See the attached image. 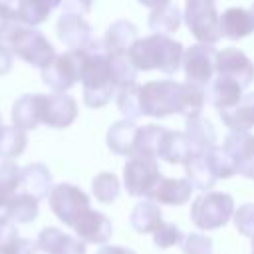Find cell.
Wrapping results in <instances>:
<instances>
[{
	"mask_svg": "<svg viewBox=\"0 0 254 254\" xmlns=\"http://www.w3.org/2000/svg\"><path fill=\"white\" fill-rule=\"evenodd\" d=\"M127 56L137 71L159 69L171 75L183 65L185 48L181 42L173 40L171 36L151 34L147 38H139L131 46Z\"/></svg>",
	"mask_w": 254,
	"mask_h": 254,
	"instance_id": "6da1fadb",
	"label": "cell"
},
{
	"mask_svg": "<svg viewBox=\"0 0 254 254\" xmlns=\"http://www.w3.org/2000/svg\"><path fill=\"white\" fill-rule=\"evenodd\" d=\"M87 58L83 62L81 69V85H83V101L91 109H99L107 105L117 91L111 69H109V58L103 52V44H99L93 50H85Z\"/></svg>",
	"mask_w": 254,
	"mask_h": 254,
	"instance_id": "7a4b0ae2",
	"label": "cell"
},
{
	"mask_svg": "<svg viewBox=\"0 0 254 254\" xmlns=\"http://www.w3.org/2000/svg\"><path fill=\"white\" fill-rule=\"evenodd\" d=\"M6 46L12 50L14 56H18L26 64L38 67L40 71L46 69L58 56L52 42L40 30H36L32 26H24V24H18L6 36Z\"/></svg>",
	"mask_w": 254,
	"mask_h": 254,
	"instance_id": "3957f363",
	"label": "cell"
},
{
	"mask_svg": "<svg viewBox=\"0 0 254 254\" xmlns=\"http://www.w3.org/2000/svg\"><path fill=\"white\" fill-rule=\"evenodd\" d=\"M234 216V200L228 192H202L190 204V220L198 230H216Z\"/></svg>",
	"mask_w": 254,
	"mask_h": 254,
	"instance_id": "277c9868",
	"label": "cell"
},
{
	"mask_svg": "<svg viewBox=\"0 0 254 254\" xmlns=\"http://www.w3.org/2000/svg\"><path fill=\"white\" fill-rule=\"evenodd\" d=\"M185 24L198 44H216L220 34V14L214 0H187L185 2Z\"/></svg>",
	"mask_w": 254,
	"mask_h": 254,
	"instance_id": "5b68a950",
	"label": "cell"
},
{
	"mask_svg": "<svg viewBox=\"0 0 254 254\" xmlns=\"http://www.w3.org/2000/svg\"><path fill=\"white\" fill-rule=\"evenodd\" d=\"M85 58H87L85 50H67L64 54H58L54 62L46 69H42L44 83L54 91L65 93L77 81H81V69Z\"/></svg>",
	"mask_w": 254,
	"mask_h": 254,
	"instance_id": "8992f818",
	"label": "cell"
},
{
	"mask_svg": "<svg viewBox=\"0 0 254 254\" xmlns=\"http://www.w3.org/2000/svg\"><path fill=\"white\" fill-rule=\"evenodd\" d=\"M163 179L157 159L149 157H129L123 167V185L131 196L151 198L155 187Z\"/></svg>",
	"mask_w": 254,
	"mask_h": 254,
	"instance_id": "52a82bcc",
	"label": "cell"
},
{
	"mask_svg": "<svg viewBox=\"0 0 254 254\" xmlns=\"http://www.w3.org/2000/svg\"><path fill=\"white\" fill-rule=\"evenodd\" d=\"M179 87H181V83H177L173 79L147 81L141 87V111H143V115L161 119V117L177 113Z\"/></svg>",
	"mask_w": 254,
	"mask_h": 254,
	"instance_id": "ba28073f",
	"label": "cell"
},
{
	"mask_svg": "<svg viewBox=\"0 0 254 254\" xmlns=\"http://www.w3.org/2000/svg\"><path fill=\"white\" fill-rule=\"evenodd\" d=\"M50 208L52 212L58 216L60 222H64L65 226L73 228V224L77 222V218L89 210V196L75 185L71 183H60L52 189L50 196Z\"/></svg>",
	"mask_w": 254,
	"mask_h": 254,
	"instance_id": "9c48e42d",
	"label": "cell"
},
{
	"mask_svg": "<svg viewBox=\"0 0 254 254\" xmlns=\"http://www.w3.org/2000/svg\"><path fill=\"white\" fill-rule=\"evenodd\" d=\"M216 50L210 44H194L185 50L183 69L189 83L206 87L216 73Z\"/></svg>",
	"mask_w": 254,
	"mask_h": 254,
	"instance_id": "30bf717a",
	"label": "cell"
},
{
	"mask_svg": "<svg viewBox=\"0 0 254 254\" xmlns=\"http://www.w3.org/2000/svg\"><path fill=\"white\" fill-rule=\"evenodd\" d=\"M56 32L62 44L69 50H93L99 42L93 38L89 22L75 12H62L56 24Z\"/></svg>",
	"mask_w": 254,
	"mask_h": 254,
	"instance_id": "8fae6325",
	"label": "cell"
},
{
	"mask_svg": "<svg viewBox=\"0 0 254 254\" xmlns=\"http://www.w3.org/2000/svg\"><path fill=\"white\" fill-rule=\"evenodd\" d=\"M216 75L230 77L244 89L254 81V64L238 48H224L216 54Z\"/></svg>",
	"mask_w": 254,
	"mask_h": 254,
	"instance_id": "7c38bea8",
	"label": "cell"
},
{
	"mask_svg": "<svg viewBox=\"0 0 254 254\" xmlns=\"http://www.w3.org/2000/svg\"><path fill=\"white\" fill-rule=\"evenodd\" d=\"M77 117V103L71 95L52 91L44 95V113L42 123L52 129H65Z\"/></svg>",
	"mask_w": 254,
	"mask_h": 254,
	"instance_id": "4fadbf2b",
	"label": "cell"
},
{
	"mask_svg": "<svg viewBox=\"0 0 254 254\" xmlns=\"http://www.w3.org/2000/svg\"><path fill=\"white\" fill-rule=\"evenodd\" d=\"M73 230H75V236L81 242L107 244V240L113 234V224L103 212L89 208L77 218V222L73 224Z\"/></svg>",
	"mask_w": 254,
	"mask_h": 254,
	"instance_id": "5bb4252c",
	"label": "cell"
},
{
	"mask_svg": "<svg viewBox=\"0 0 254 254\" xmlns=\"http://www.w3.org/2000/svg\"><path fill=\"white\" fill-rule=\"evenodd\" d=\"M36 248L44 254H85V242L56 226H46L40 230Z\"/></svg>",
	"mask_w": 254,
	"mask_h": 254,
	"instance_id": "9a60e30c",
	"label": "cell"
},
{
	"mask_svg": "<svg viewBox=\"0 0 254 254\" xmlns=\"http://www.w3.org/2000/svg\"><path fill=\"white\" fill-rule=\"evenodd\" d=\"M44 113V93H26L20 95L12 105V125L30 131L42 123Z\"/></svg>",
	"mask_w": 254,
	"mask_h": 254,
	"instance_id": "2e32d148",
	"label": "cell"
},
{
	"mask_svg": "<svg viewBox=\"0 0 254 254\" xmlns=\"http://www.w3.org/2000/svg\"><path fill=\"white\" fill-rule=\"evenodd\" d=\"M54 189L52 173L44 163H30L22 169L20 175V190L32 194L34 198L42 200L48 198Z\"/></svg>",
	"mask_w": 254,
	"mask_h": 254,
	"instance_id": "e0dca14e",
	"label": "cell"
},
{
	"mask_svg": "<svg viewBox=\"0 0 254 254\" xmlns=\"http://www.w3.org/2000/svg\"><path fill=\"white\" fill-rule=\"evenodd\" d=\"M139 40L137 36V26L129 20H117L113 22L103 38V52L107 56H119V54H129L131 46Z\"/></svg>",
	"mask_w": 254,
	"mask_h": 254,
	"instance_id": "ac0fdd59",
	"label": "cell"
},
{
	"mask_svg": "<svg viewBox=\"0 0 254 254\" xmlns=\"http://www.w3.org/2000/svg\"><path fill=\"white\" fill-rule=\"evenodd\" d=\"M206 95H208V101L212 103V107H216L220 113V111H228L234 105H238V101L244 97V87L230 77L216 75L208 83Z\"/></svg>",
	"mask_w": 254,
	"mask_h": 254,
	"instance_id": "d6986e66",
	"label": "cell"
},
{
	"mask_svg": "<svg viewBox=\"0 0 254 254\" xmlns=\"http://www.w3.org/2000/svg\"><path fill=\"white\" fill-rule=\"evenodd\" d=\"M192 194V185L187 179H167L163 177L159 185L155 187L149 200L169 206H181L185 204Z\"/></svg>",
	"mask_w": 254,
	"mask_h": 254,
	"instance_id": "ffe728a7",
	"label": "cell"
},
{
	"mask_svg": "<svg viewBox=\"0 0 254 254\" xmlns=\"http://www.w3.org/2000/svg\"><path fill=\"white\" fill-rule=\"evenodd\" d=\"M139 125L135 121L129 119H119L115 121L109 131H107V147L111 153L115 155H123V157H133V149H135V137H137Z\"/></svg>",
	"mask_w": 254,
	"mask_h": 254,
	"instance_id": "44dd1931",
	"label": "cell"
},
{
	"mask_svg": "<svg viewBox=\"0 0 254 254\" xmlns=\"http://www.w3.org/2000/svg\"><path fill=\"white\" fill-rule=\"evenodd\" d=\"M254 32V16L246 8H226L220 14V34L228 40H242Z\"/></svg>",
	"mask_w": 254,
	"mask_h": 254,
	"instance_id": "7402d4cb",
	"label": "cell"
},
{
	"mask_svg": "<svg viewBox=\"0 0 254 254\" xmlns=\"http://www.w3.org/2000/svg\"><path fill=\"white\" fill-rule=\"evenodd\" d=\"M185 173L192 189H198V190H208L218 181L210 165L208 153H192L185 163Z\"/></svg>",
	"mask_w": 254,
	"mask_h": 254,
	"instance_id": "603a6c76",
	"label": "cell"
},
{
	"mask_svg": "<svg viewBox=\"0 0 254 254\" xmlns=\"http://www.w3.org/2000/svg\"><path fill=\"white\" fill-rule=\"evenodd\" d=\"M183 133L187 135L192 153H208L210 149L216 147V131H214L212 123L204 117L187 119Z\"/></svg>",
	"mask_w": 254,
	"mask_h": 254,
	"instance_id": "cb8c5ba5",
	"label": "cell"
},
{
	"mask_svg": "<svg viewBox=\"0 0 254 254\" xmlns=\"http://www.w3.org/2000/svg\"><path fill=\"white\" fill-rule=\"evenodd\" d=\"M190 155H192V149H190V143H189L187 135L181 133V131L167 129L165 135H163L157 159H163L169 165H185Z\"/></svg>",
	"mask_w": 254,
	"mask_h": 254,
	"instance_id": "d4e9b609",
	"label": "cell"
},
{
	"mask_svg": "<svg viewBox=\"0 0 254 254\" xmlns=\"http://www.w3.org/2000/svg\"><path fill=\"white\" fill-rule=\"evenodd\" d=\"M222 123L230 129V133L250 131L254 127V91L244 93V97L228 111H220Z\"/></svg>",
	"mask_w": 254,
	"mask_h": 254,
	"instance_id": "484cf974",
	"label": "cell"
},
{
	"mask_svg": "<svg viewBox=\"0 0 254 254\" xmlns=\"http://www.w3.org/2000/svg\"><path fill=\"white\" fill-rule=\"evenodd\" d=\"M22 169L14 161H0V222H8L6 210L12 196L20 190Z\"/></svg>",
	"mask_w": 254,
	"mask_h": 254,
	"instance_id": "4316f807",
	"label": "cell"
},
{
	"mask_svg": "<svg viewBox=\"0 0 254 254\" xmlns=\"http://www.w3.org/2000/svg\"><path fill=\"white\" fill-rule=\"evenodd\" d=\"M58 6H62V0H18L16 14L20 24L36 28L46 22L52 10H56Z\"/></svg>",
	"mask_w": 254,
	"mask_h": 254,
	"instance_id": "83f0119b",
	"label": "cell"
},
{
	"mask_svg": "<svg viewBox=\"0 0 254 254\" xmlns=\"http://www.w3.org/2000/svg\"><path fill=\"white\" fill-rule=\"evenodd\" d=\"M206 103V91L200 85L194 83H181L179 87V101H177V113L183 115L185 119H194L200 117V111Z\"/></svg>",
	"mask_w": 254,
	"mask_h": 254,
	"instance_id": "f1b7e54d",
	"label": "cell"
},
{
	"mask_svg": "<svg viewBox=\"0 0 254 254\" xmlns=\"http://www.w3.org/2000/svg\"><path fill=\"white\" fill-rule=\"evenodd\" d=\"M129 222L133 226L135 232L139 234H153L159 224L163 222V216H161V208L157 202L153 200H141L133 206L131 210V216H129Z\"/></svg>",
	"mask_w": 254,
	"mask_h": 254,
	"instance_id": "f546056e",
	"label": "cell"
},
{
	"mask_svg": "<svg viewBox=\"0 0 254 254\" xmlns=\"http://www.w3.org/2000/svg\"><path fill=\"white\" fill-rule=\"evenodd\" d=\"M38 212H40V200L34 198L32 194H28V192L18 190L12 196L10 204H8L6 218L12 224H28V222L36 220Z\"/></svg>",
	"mask_w": 254,
	"mask_h": 254,
	"instance_id": "4dcf8cb0",
	"label": "cell"
},
{
	"mask_svg": "<svg viewBox=\"0 0 254 254\" xmlns=\"http://www.w3.org/2000/svg\"><path fill=\"white\" fill-rule=\"evenodd\" d=\"M165 127L149 123L139 127L137 137H135V149H133V157H149V159H157L159 157V149H161V141L165 135Z\"/></svg>",
	"mask_w": 254,
	"mask_h": 254,
	"instance_id": "1f68e13d",
	"label": "cell"
},
{
	"mask_svg": "<svg viewBox=\"0 0 254 254\" xmlns=\"http://www.w3.org/2000/svg\"><path fill=\"white\" fill-rule=\"evenodd\" d=\"M36 242L18 236L12 222H0V254H36Z\"/></svg>",
	"mask_w": 254,
	"mask_h": 254,
	"instance_id": "d6a6232c",
	"label": "cell"
},
{
	"mask_svg": "<svg viewBox=\"0 0 254 254\" xmlns=\"http://www.w3.org/2000/svg\"><path fill=\"white\" fill-rule=\"evenodd\" d=\"M181 22H183V14L175 4H167L163 8L151 10V16H149V28L153 34H159V36H169L177 32Z\"/></svg>",
	"mask_w": 254,
	"mask_h": 254,
	"instance_id": "836d02e7",
	"label": "cell"
},
{
	"mask_svg": "<svg viewBox=\"0 0 254 254\" xmlns=\"http://www.w3.org/2000/svg\"><path fill=\"white\" fill-rule=\"evenodd\" d=\"M222 149L228 153V157L234 161L236 165V173H238V165L242 161H246L252 153H254V135L250 131H238V133H230L224 139Z\"/></svg>",
	"mask_w": 254,
	"mask_h": 254,
	"instance_id": "e575fe53",
	"label": "cell"
},
{
	"mask_svg": "<svg viewBox=\"0 0 254 254\" xmlns=\"http://www.w3.org/2000/svg\"><path fill=\"white\" fill-rule=\"evenodd\" d=\"M28 145L26 131L14 127V125H4L0 133V157L2 161H12L24 153Z\"/></svg>",
	"mask_w": 254,
	"mask_h": 254,
	"instance_id": "d590c367",
	"label": "cell"
},
{
	"mask_svg": "<svg viewBox=\"0 0 254 254\" xmlns=\"http://www.w3.org/2000/svg\"><path fill=\"white\" fill-rule=\"evenodd\" d=\"M117 107L123 113V119L135 121L137 117H141V85L131 83L117 89Z\"/></svg>",
	"mask_w": 254,
	"mask_h": 254,
	"instance_id": "8d00e7d4",
	"label": "cell"
},
{
	"mask_svg": "<svg viewBox=\"0 0 254 254\" xmlns=\"http://www.w3.org/2000/svg\"><path fill=\"white\" fill-rule=\"evenodd\" d=\"M109 58V69H111V77L117 89L135 83L137 79V69L131 64L127 54H119V56H107Z\"/></svg>",
	"mask_w": 254,
	"mask_h": 254,
	"instance_id": "74e56055",
	"label": "cell"
},
{
	"mask_svg": "<svg viewBox=\"0 0 254 254\" xmlns=\"http://www.w3.org/2000/svg\"><path fill=\"white\" fill-rule=\"evenodd\" d=\"M119 179L113 173H99L91 181V192L99 202H113L119 196Z\"/></svg>",
	"mask_w": 254,
	"mask_h": 254,
	"instance_id": "f35d334b",
	"label": "cell"
},
{
	"mask_svg": "<svg viewBox=\"0 0 254 254\" xmlns=\"http://www.w3.org/2000/svg\"><path fill=\"white\" fill-rule=\"evenodd\" d=\"M208 159H210V165L214 169L216 179H228V177L236 175V165H234V161L228 157V153L222 147L210 149L208 151Z\"/></svg>",
	"mask_w": 254,
	"mask_h": 254,
	"instance_id": "ab89813d",
	"label": "cell"
},
{
	"mask_svg": "<svg viewBox=\"0 0 254 254\" xmlns=\"http://www.w3.org/2000/svg\"><path fill=\"white\" fill-rule=\"evenodd\" d=\"M183 238H185V234L173 222H161L159 228L153 232V242L157 248H171L175 244H181Z\"/></svg>",
	"mask_w": 254,
	"mask_h": 254,
	"instance_id": "60d3db41",
	"label": "cell"
},
{
	"mask_svg": "<svg viewBox=\"0 0 254 254\" xmlns=\"http://www.w3.org/2000/svg\"><path fill=\"white\" fill-rule=\"evenodd\" d=\"M234 226L240 234L254 238V204L246 202L242 206H238V210H234Z\"/></svg>",
	"mask_w": 254,
	"mask_h": 254,
	"instance_id": "b9f144b4",
	"label": "cell"
},
{
	"mask_svg": "<svg viewBox=\"0 0 254 254\" xmlns=\"http://www.w3.org/2000/svg\"><path fill=\"white\" fill-rule=\"evenodd\" d=\"M183 254H210L212 252V240L204 234L190 232L181 242Z\"/></svg>",
	"mask_w": 254,
	"mask_h": 254,
	"instance_id": "7bdbcfd3",
	"label": "cell"
},
{
	"mask_svg": "<svg viewBox=\"0 0 254 254\" xmlns=\"http://www.w3.org/2000/svg\"><path fill=\"white\" fill-rule=\"evenodd\" d=\"M20 24L16 8H12L8 2L0 0V42L6 40V36Z\"/></svg>",
	"mask_w": 254,
	"mask_h": 254,
	"instance_id": "ee69618b",
	"label": "cell"
},
{
	"mask_svg": "<svg viewBox=\"0 0 254 254\" xmlns=\"http://www.w3.org/2000/svg\"><path fill=\"white\" fill-rule=\"evenodd\" d=\"M62 12H75V14H87L91 10V0H62Z\"/></svg>",
	"mask_w": 254,
	"mask_h": 254,
	"instance_id": "f6af8a7d",
	"label": "cell"
},
{
	"mask_svg": "<svg viewBox=\"0 0 254 254\" xmlns=\"http://www.w3.org/2000/svg\"><path fill=\"white\" fill-rule=\"evenodd\" d=\"M12 62H14L12 50L6 46V42H0V75H6L12 69Z\"/></svg>",
	"mask_w": 254,
	"mask_h": 254,
	"instance_id": "bcb514c9",
	"label": "cell"
},
{
	"mask_svg": "<svg viewBox=\"0 0 254 254\" xmlns=\"http://www.w3.org/2000/svg\"><path fill=\"white\" fill-rule=\"evenodd\" d=\"M238 175H242V177L254 181V153H252L246 161H242V163L238 165Z\"/></svg>",
	"mask_w": 254,
	"mask_h": 254,
	"instance_id": "7dc6e473",
	"label": "cell"
},
{
	"mask_svg": "<svg viewBox=\"0 0 254 254\" xmlns=\"http://www.w3.org/2000/svg\"><path fill=\"white\" fill-rule=\"evenodd\" d=\"M95 254H135V252L127 246H101Z\"/></svg>",
	"mask_w": 254,
	"mask_h": 254,
	"instance_id": "c3c4849f",
	"label": "cell"
},
{
	"mask_svg": "<svg viewBox=\"0 0 254 254\" xmlns=\"http://www.w3.org/2000/svg\"><path fill=\"white\" fill-rule=\"evenodd\" d=\"M137 2L147 6V8H151V10H157V8H163V6L171 4V0H137Z\"/></svg>",
	"mask_w": 254,
	"mask_h": 254,
	"instance_id": "681fc988",
	"label": "cell"
},
{
	"mask_svg": "<svg viewBox=\"0 0 254 254\" xmlns=\"http://www.w3.org/2000/svg\"><path fill=\"white\" fill-rule=\"evenodd\" d=\"M250 14H252V16H254V4H252V6H250Z\"/></svg>",
	"mask_w": 254,
	"mask_h": 254,
	"instance_id": "f907efd6",
	"label": "cell"
},
{
	"mask_svg": "<svg viewBox=\"0 0 254 254\" xmlns=\"http://www.w3.org/2000/svg\"><path fill=\"white\" fill-rule=\"evenodd\" d=\"M252 254H254V238H252Z\"/></svg>",
	"mask_w": 254,
	"mask_h": 254,
	"instance_id": "816d5d0a",
	"label": "cell"
},
{
	"mask_svg": "<svg viewBox=\"0 0 254 254\" xmlns=\"http://www.w3.org/2000/svg\"><path fill=\"white\" fill-rule=\"evenodd\" d=\"M4 2H8V4H10V2H12V0H4Z\"/></svg>",
	"mask_w": 254,
	"mask_h": 254,
	"instance_id": "f5cc1de1",
	"label": "cell"
},
{
	"mask_svg": "<svg viewBox=\"0 0 254 254\" xmlns=\"http://www.w3.org/2000/svg\"><path fill=\"white\" fill-rule=\"evenodd\" d=\"M0 125H2V115H0Z\"/></svg>",
	"mask_w": 254,
	"mask_h": 254,
	"instance_id": "db71d44e",
	"label": "cell"
},
{
	"mask_svg": "<svg viewBox=\"0 0 254 254\" xmlns=\"http://www.w3.org/2000/svg\"><path fill=\"white\" fill-rule=\"evenodd\" d=\"M2 127H4V125H0V133H2Z\"/></svg>",
	"mask_w": 254,
	"mask_h": 254,
	"instance_id": "11a10c76",
	"label": "cell"
}]
</instances>
